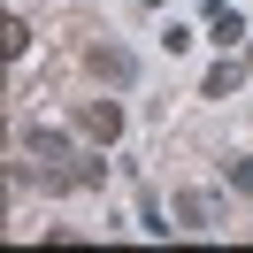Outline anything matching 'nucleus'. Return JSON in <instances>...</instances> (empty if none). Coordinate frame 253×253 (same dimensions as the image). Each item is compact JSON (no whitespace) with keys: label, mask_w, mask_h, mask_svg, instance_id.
<instances>
[{"label":"nucleus","mask_w":253,"mask_h":253,"mask_svg":"<svg viewBox=\"0 0 253 253\" xmlns=\"http://www.w3.org/2000/svg\"><path fill=\"white\" fill-rule=\"evenodd\" d=\"M207 31H215V46H222V54H230V46H238V39H246V16H238L230 0H207Z\"/></svg>","instance_id":"7ed1b4c3"},{"label":"nucleus","mask_w":253,"mask_h":253,"mask_svg":"<svg viewBox=\"0 0 253 253\" xmlns=\"http://www.w3.org/2000/svg\"><path fill=\"white\" fill-rule=\"evenodd\" d=\"M176 230H215V200L207 192H184L176 200Z\"/></svg>","instance_id":"20e7f679"},{"label":"nucleus","mask_w":253,"mask_h":253,"mask_svg":"<svg viewBox=\"0 0 253 253\" xmlns=\"http://www.w3.org/2000/svg\"><path fill=\"white\" fill-rule=\"evenodd\" d=\"M23 154H31V161H69V138H62V130H23Z\"/></svg>","instance_id":"39448f33"},{"label":"nucleus","mask_w":253,"mask_h":253,"mask_svg":"<svg viewBox=\"0 0 253 253\" xmlns=\"http://www.w3.org/2000/svg\"><path fill=\"white\" fill-rule=\"evenodd\" d=\"M138 230H146V238H161V230H169V222H161V200H154V192L138 200Z\"/></svg>","instance_id":"1a4fd4ad"},{"label":"nucleus","mask_w":253,"mask_h":253,"mask_svg":"<svg viewBox=\"0 0 253 253\" xmlns=\"http://www.w3.org/2000/svg\"><path fill=\"white\" fill-rule=\"evenodd\" d=\"M246 69H253V54H246Z\"/></svg>","instance_id":"9b49d317"},{"label":"nucleus","mask_w":253,"mask_h":253,"mask_svg":"<svg viewBox=\"0 0 253 253\" xmlns=\"http://www.w3.org/2000/svg\"><path fill=\"white\" fill-rule=\"evenodd\" d=\"M23 54H31V23L8 16V62H23Z\"/></svg>","instance_id":"6e6552de"},{"label":"nucleus","mask_w":253,"mask_h":253,"mask_svg":"<svg viewBox=\"0 0 253 253\" xmlns=\"http://www.w3.org/2000/svg\"><path fill=\"white\" fill-rule=\"evenodd\" d=\"M100 176H108V169H100V161H69V169H62V176H54V184H69V192H92V184H100Z\"/></svg>","instance_id":"0eeeda50"},{"label":"nucleus","mask_w":253,"mask_h":253,"mask_svg":"<svg viewBox=\"0 0 253 253\" xmlns=\"http://www.w3.org/2000/svg\"><path fill=\"white\" fill-rule=\"evenodd\" d=\"M92 77L100 84H130V77H138V54H130V46H92Z\"/></svg>","instance_id":"f03ea898"},{"label":"nucleus","mask_w":253,"mask_h":253,"mask_svg":"<svg viewBox=\"0 0 253 253\" xmlns=\"http://www.w3.org/2000/svg\"><path fill=\"white\" fill-rule=\"evenodd\" d=\"M77 130L92 146H115V138H123V108H115V100H84V108H77Z\"/></svg>","instance_id":"f257e3e1"},{"label":"nucleus","mask_w":253,"mask_h":253,"mask_svg":"<svg viewBox=\"0 0 253 253\" xmlns=\"http://www.w3.org/2000/svg\"><path fill=\"white\" fill-rule=\"evenodd\" d=\"M238 77H246V62H215V69L200 77V100H230V92H238Z\"/></svg>","instance_id":"423d86ee"},{"label":"nucleus","mask_w":253,"mask_h":253,"mask_svg":"<svg viewBox=\"0 0 253 253\" xmlns=\"http://www.w3.org/2000/svg\"><path fill=\"white\" fill-rule=\"evenodd\" d=\"M222 176H230L238 192H253V161H238V154H230V161H222Z\"/></svg>","instance_id":"9d476101"}]
</instances>
